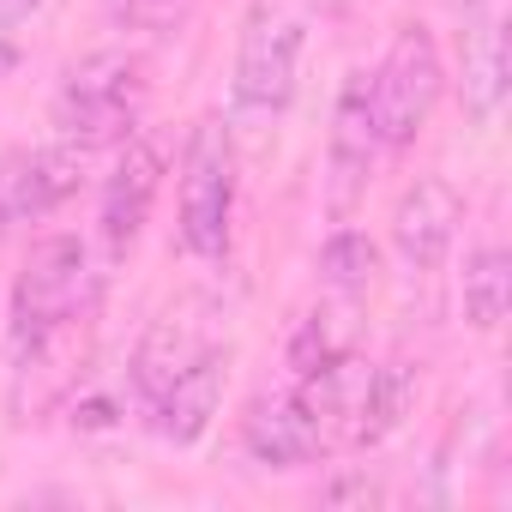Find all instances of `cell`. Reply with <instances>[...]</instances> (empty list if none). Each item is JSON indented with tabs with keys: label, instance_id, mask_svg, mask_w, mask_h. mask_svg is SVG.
<instances>
[{
	"label": "cell",
	"instance_id": "6da1fadb",
	"mask_svg": "<svg viewBox=\"0 0 512 512\" xmlns=\"http://www.w3.org/2000/svg\"><path fill=\"white\" fill-rule=\"evenodd\" d=\"M151 97V61L139 49H97L79 67H67L55 91V133L79 151H109L139 133Z\"/></svg>",
	"mask_w": 512,
	"mask_h": 512
},
{
	"label": "cell",
	"instance_id": "7a4b0ae2",
	"mask_svg": "<svg viewBox=\"0 0 512 512\" xmlns=\"http://www.w3.org/2000/svg\"><path fill=\"white\" fill-rule=\"evenodd\" d=\"M97 302V260L79 235H43L13 284V344L67 332Z\"/></svg>",
	"mask_w": 512,
	"mask_h": 512
},
{
	"label": "cell",
	"instance_id": "3957f363",
	"mask_svg": "<svg viewBox=\"0 0 512 512\" xmlns=\"http://www.w3.org/2000/svg\"><path fill=\"white\" fill-rule=\"evenodd\" d=\"M229 229H235V145L217 121H205V127H193V139L181 151L175 235H181V253H193V260H223Z\"/></svg>",
	"mask_w": 512,
	"mask_h": 512
},
{
	"label": "cell",
	"instance_id": "277c9868",
	"mask_svg": "<svg viewBox=\"0 0 512 512\" xmlns=\"http://www.w3.org/2000/svg\"><path fill=\"white\" fill-rule=\"evenodd\" d=\"M368 91H374L380 145H386V151H404V145L428 127V115H434V103H440V91H446L440 43H434L422 25H404V31L392 37L386 61L368 73Z\"/></svg>",
	"mask_w": 512,
	"mask_h": 512
},
{
	"label": "cell",
	"instance_id": "5b68a950",
	"mask_svg": "<svg viewBox=\"0 0 512 512\" xmlns=\"http://www.w3.org/2000/svg\"><path fill=\"white\" fill-rule=\"evenodd\" d=\"M296 73H302V19L284 7L253 13L241 31V55H235V109L241 115L290 109Z\"/></svg>",
	"mask_w": 512,
	"mask_h": 512
},
{
	"label": "cell",
	"instance_id": "8992f818",
	"mask_svg": "<svg viewBox=\"0 0 512 512\" xmlns=\"http://www.w3.org/2000/svg\"><path fill=\"white\" fill-rule=\"evenodd\" d=\"M85 157L79 145H25L0 157V235L19 223H43L85 187Z\"/></svg>",
	"mask_w": 512,
	"mask_h": 512
},
{
	"label": "cell",
	"instance_id": "52a82bcc",
	"mask_svg": "<svg viewBox=\"0 0 512 512\" xmlns=\"http://www.w3.org/2000/svg\"><path fill=\"white\" fill-rule=\"evenodd\" d=\"M241 446L253 464L266 470H296V464H314L326 452H338L320 404L296 386V392H278V398H260L247 416H241Z\"/></svg>",
	"mask_w": 512,
	"mask_h": 512
},
{
	"label": "cell",
	"instance_id": "ba28073f",
	"mask_svg": "<svg viewBox=\"0 0 512 512\" xmlns=\"http://www.w3.org/2000/svg\"><path fill=\"white\" fill-rule=\"evenodd\" d=\"M458 223H464V199L446 175H416L392 211V247L398 260L422 278V272H440L446 253L458 241Z\"/></svg>",
	"mask_w": 512,
	"mask_h": 512
},
{
	"label": "cell",
	"instance_id": "9c48e42d",
	"mask_svg": "<svg viewBox=\"0 0 512 512\" xmlns=\"http://www.w3.org/2000/svg\"><path fill=\"white\" fill-rule=\"evenodd\" d=\"M163 169H169V157H163V145H157L151 133H133V139L121 145V163L109 169V181H103V211H97V235H103V247L115 253V260L139 241V229H145V217H151V205H157Z\"/></svg>",
	"mask_w": 512,
	"mask_h": 512
},
{
	"label": "cell",
	"instance_id": "30bf717a",
	"mask_svg": "<svg viewBox=\"0 0 512 512\" xmlns=\"http://www.w3.org/2000/svg\"><path fill=\"white\" fill-rule=\"evenodd\" d=\"M386 157L380 145V121H374V91L368 73H350L338 91V115H332V151H326V175H332V211H350L368 193L374 163Z\"/></svg>",
	"mask_w": 512,
	"mask_h": 512
},
{
	"label": "cell",
	"instance_id": "8fae6325",
	"mask_svg": "<svg viewBox=\"0 0 512 512\" xmlns=\"http://www.w3.org/2000/svg\"><path fill=\"white\" fill-rule=\"evenodd\" d=\"M223 374H229V350H223V344H205V350L145 404L151 428H157L169 446H193V440L211 428L217 404H223Z\"/></svg>",
	"mask_w": 512,
	"mask_h": 512
},
{
	"label": "cell",
	"instance_id": "7c38bea8",
	"mask_svg": "<svg viewBox=\"0 0 512 512\" xmlns=\"http://www.w3.org/2000/svg\"><path fill=\"white\" fill-rule=\"evenodd\" d=\"M205 344H217L199 320H193V308H169V314H157L151 326H145V338H139V350H133V362H127V380H133V398H139V410L205 350Z\"/></svg>",
	"mask_w": 512,
	"mask_h": 512
},
{
	"label": "cell",
	"instance_id": "4fadbf2b",
	"mask_svg": "<svg viewBox=\"0 0 512 512\" xmlns=\"http://www.w3.org/2000/svg\"><path fill=\"white\" fill-rule=\"evenodd\" d=\"M506 19L500 13H482L470 19V43H464V79H458V97H464V115L476 127H488L500 109H506Z\"/></svg>",
	"mask_w": 512,
	"mask_h": 512
},
{
	"label": "cell",
	"instance_id": "5bb4252c",
	"mask_svg": "<svg viewBox=\"0 0 512 512\" xmlns=\"http://www.w3.org/2000/svg\"><path fill=\"white\" fill-rule=\"evenodd\" d=\"M410 404H416V368H410V362H380V368H368V380H362V392H356V410H350V440H344V446L368 452V446L392 440V434L404 428Z\"/></svg>",
	"mask_w": 512,
	"mask_h": 512
},
{
	"label": "cell",
	"instance_id": "9a60e30c",
	"mask_svg": "<svg viewBox=\"0 0 512 512\" xmlns=\"http://www.w3.org/2000/svg\"><path fill=\"white\" fill-rule=\"evenodd\" d=\"M458 302H464L470 332H500V320L512 308V260H506V247H476L470 253L464 278H458Z\"/></svg>",
	"mask_w": 512,
	"mask_h": 512
},
{
	"label": "cell",
	"instance_id": "2e32d148",
	"mask_svg": "<svg viewBox=\"0 0 512 512\" xmlns=\"http://www.w3.org/2000/svg\"><path fill=\"white\" fill-rule=\"evenodd\" d=\"M374 272H380V247L362 235V229H338L326 247H320V284L338 296V302H356L374 290Z\"/></svg>",
	"mask_w": 512,
	"mask_h": 512
},
{
	"label": "cell",
	"instance_id": "e0dca14e",
	"mask_svg": "<svg viewBox=\"0 0 512 512\" xmlns=\"http://www.w3.org/2000/svg\"><path fill=\"white\" fill-rule=\"evenodd\" d=\"M350 350H356L350 302H344V308H314V314L296 326V338H290V368H296V380H302V374L332 368V362H338V356H350Z\"/></svg>",
	"mask_w": 512,
	"mask_h": 512
},
{
	"label": "cell",
	"instance_id": "ac0fdd59",
	"mask_svg": "<svg viewBox=\"0 0 512 512\" xmlns=\"http://www.w3.org/2000/svg\"><path fill=\"white\" fill-rule=\"evenodd\" d=\"M187 13H193V0H115V19L133 31H151V37L175 31Z\"/></svg>",
	"mask_w": 512,
	"mask_h": 512
},
{
	"label": "cell",
	"instance_id": "d6986e66",
	"mask_svg": "<svg viewBox=\"0 0 512 512\" xmlns=\"http://www.w3.org/2000/svg\"><path fill=\"white\" fill-rule=\"evenodd\" d=\"M320 494H326L332 506H350V500H356V506H368V500H386V488H380L374 476H338V482H326Z\"/></svg>",
	"mask_w": 512,
	"mask_h": 512
},
{
	"label": "cell",
	"instance_id": "ffe728a7",
	"mask_svg": "<svg viewBox=\"0 0 512 512\" xmlns=\"http://www.w3.org/2000/svg\"><path fill=\"white\" fill-rule=\"evenodd\" d=\"M37 7H43V0H0V37H13Z\"/></svg>",
	"mask_w": 512,
	"mask_h": 512
},
{
	"label": "cell",
	"instance_id": "44dd1931",
	"mask_svg": "<svg viewBox=\"0 0 512 512\" xmlns=\"http://www.w3.org/2000/svg\"><path fill=\"white\" fill-rule=\"evenodd\" d=\"M446 7H452V13H458L464 25H470V19H482V13H494V0H446Z\"/></svg>",
	"mask_w": 512,
	"mask_h": 512
},
{
	"label": "cell",
	"instance_id": "7402d4cb",
	"mask_svg": "<svg viewBox=\"0 0 512 512\" xmlns=\"http://www.w3.org/2000/svg\"><path fill=\"white\" fill-rule=\"evenodd\" d=\"M13 67V37H0V73Z\"/></svg>",
	"mask_w": 512,
	"mask_h": 512
}]
</instances>
